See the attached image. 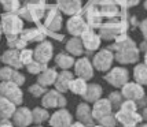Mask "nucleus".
<instances>
[{
    "label": "nucleus",
    "mask_w": 147,
    "mask_h": 127,
    "mask_svg": "<svg viewBox=\"0 0 147 127\" xmlns=\"http://www.w3.org/2000/svg\"><path fill=\"white\" fill-rule=\"evenodd\" d=\"M115 120L117 123H120L122 127H138V124H140L143 118L142 115L135 111V112H129V111H122L118 109L115 112Z\"/></svg>",
    "instance_id": "obj_9"
},
{
    "label": "nucleus",
    "mask_w": 147,
    "mask_h": 127,
    "mask_svg": "<svg viewBox=\"0 0 147 127\" xmlns=\"http://www.w3.org/2000/svg\"><path fill=\"white\" fill-rule=\"evenodd\" d=\"M19 59H21V63L24 66H28L33 60V51H30V49H22L19 52Z\"/></svg>",
    "instance_id": "obj_38"
},
{
    "label": "nucleus",
    "mask_w": 147,
    "mask_h": 127,
    "mask_svg": "<svg viewBox=\"0 0 147 127\" xmlns=\"http://www.w3.org/2000/svg\"><path fill=\"white\" fill-rule=\"evenodd\" d=\"M140 29H142V33H143V36H144V38L147 40V19H146V21H143V22H142Z\"/></svg>",
    "instance_id": "obj_43"
},
{
    "label": "nucleus",
    "mask_w": 147,
    "mask_h": 127,
    "mask_svg": "<svg viewBox=\"0 0 147 127\" xmlns=\"http://www.w3.org/2000/svg\"><path fill=\"white\" fill-rule=\"evenodd\" d=\"M102 93H103V89L100 85L91 83V85L87 86V90H85V93H84L83 98L87 102H95L102 97Z\"/></svg>",
    "instance_id": "obj_26"
},
{
    "label": "nucleus",
    "mask_w": 147,
    "mask_h": 127,
    "mask_svg": "<svg viewBox=\"0 0 147 127\" xmlns=\"http://www.w3.org/2000/svg\"><path fill=\"white\" fill-rule=\"evenodd\" d=\"M144 64L147 66V51H146V53H144Z\"/></svg>",
    "instance_id": "obj_47"
},
{
    "label": "nucleus",
    "mask_w": 147,
    "mask_h": 127,
    "mask_svg": "<svg viewBox=\"0 0 147 127\" xmlns=\"http://www.w3.org/2000/svg\"><path fill=\"white\" fill-rule=\"evenodd\" d=\"M1 30L6 33L7 40L18 37L22 32V19L15 13H6L1 15Z\"/></svg>",
    "instance_id": "obj_5"
},
{
    "label": "nucleus",
    "mask_w": 147,
    "mask_h": 127,
    "mask_svg": "<svg viewBox=\"0 0 147 127\" xmlns=\"http://www.w3.org/2000/svg\"><path fill=\"white\" fill-rule=\"evenodd\" d=\"M121 94L125 100H132L139 105H143L146 102V93H144V89L143 86L139 85L136 82H127L124 86L121 88Z\"/></svg>",
    "instance_id": "obj_6"
},
{
    "label": "nucleus",
    "mask_w": 147,
    "mask_h": 127,
    "mask_svg": "<svg viewBox=\"0 0 147 127\" xmlns=\"http://www.w3.org/2000/svg\"><path fill=\"white\" fill-rule=\"evenodd\" d=\"M19 36L24 38L26 43H29V41H40L41 43V41H44V37H45V34L43 33L40 26L37 29H26L24 32H21Z\"/></svg>",
    "instance_id": "obj_28"
},
{
    "label": "nucleus",
    "mask_w": 147,
    "mask_h": 127,
    "mask_svg": "<svg viewBox=\"0 0 147 127\" xmlns=\"http://www.w3.org/2000/svg\"><path fill=\"white\" fill-rule=\"evenodd\" d=\"M99 122V124L103 127H115V124H117V120H115V116L113 114L107 115V116H105V118H102Z\"/></svg>",
    "instance_id": "obj_40"
},
{
    "label": "nucleus",
    "mask_w": 147,
    "mask_h": 127,
    "mask_svg": "<svg viewBox=\"0 0 147 127\" xmlns=\"http://www.w3.org/2000/svg\"><path fill=\"white\" fill-rule=\"evenodd\" d=\"M83 47H85V49L87 51H95V49H98L99 48V45H100V37L96 34V33H94L92 30H87L85 33H83Z\"/></svg>",
    "instance_id": "obj_22"
},
{
    "label": "nucleus",
    "mask_w": 147,
    "mask_h": 127,
    "mask_svg": "<svg viewBox=\"0 0 147 127\" xmlns=\"http://www.w3.org/2000/svg\"><path fill=\"white\" fill-rule=\"evenodd\" d=\"M45 92H47V88L41 86L40 83H34V85H32L29 88V93L33 94L34 97H43V94H44Z\"/></svg>",
    "instance_id": "obj_39"
},
{
    "label": "nucleus",
    "mask_w": 147,
    "mask_h": 127,
    "mask_svg": "<svg viewBox=\"0 0 147 127\" xmlns=\"http://www.w3.org/2000/svg\"><path fill=\"white\" fill-rule=\"evenodd\" d=\"M92 127H103V126H100V124H98V126H95V124H94Z\"/></svg>",
    "instance_id": "obj_49"
},
{
    "label": "nucleus",
    "mask_w": 147,
    "mask_h": 127,
    "mask_svg": "<svg viewBox=\"0 0 147 127\" xmlns=\"http://www.w3.org/2000/svg\"><path fill=\"white\" fill-rule=\"evenodd\" d=\"M55 63L57 66H59L62 70H69L71 66H74V59L70 55H66V53H59L55 57Z\"/></svg>",
    "instance_id": "obj_33"
},
{
    "label": "nucleus",
    "mask_w": 147,
    "mask_h": 127,
    "mask_svg": "<svg viewBox=\"0 0 147 127\" xmlns=\"http://www.w3.org/2000/svg\"><path fill=\"white\" fill-rule=\"evenodd\" d=\"M32 111L26 107H19L13 115V124L17 127H28L32 123Z\"/></svg>",
    "instance_id": "obj_17"
},
{
    "label": "nucleus",
    "mask_w": 147,
    "mask_h": 127,
    "mask_svg": "<svg viewBox=\"0 0 147 127\" xmlns=\"http://www.w3.org/2000/svg\"><path fill=\"white\" fill-rule=\"evenodd\" d=\"M15 109H17V105L14 102H11L6 97L0 96V120L13 118Z\"/></svg>",
    "instance_id": "obj_25"
},
{
    "label": "nucleus",
    "mask_w": 147,
    "mask_h": 127,
    "mask_svg": "<svg viewBox=\"0 0 147 127\" xmlns=\"http://www.w3.org/2000/svg\"><path fill=\"white\" fill-rule=\"evenodd\" d=\"M36 127H41V126H40V124H38V126H36Z\"/></svg>",
    "instance_id": "obj_52"
},
{
    "label": "nucleus",
    "mask_w": 147,
    "mask_h": 127,
    "mask_svg": "<svg viewBox=\"0 0 147 127\" xmlns=\"http://www.w3.org/2000/svg\"><path fill=\"white\" fill-rule=\"evenodd\" d=\"M142 118H143V119L147 122V107H144V108H143V112H142Z\"/></svg>",
    "instance_id": "obj_45"
},
{
    "label": "nucleus",
    "mask_w": 147,
    "mask_h": 127,
    "mask_svg": "<svg viewBox=\"0 0 147 127\" xmlns=\"http://www.w3.org/2000/svg\"><path fill=\"white\" fill-rule=\"evenodd\" d=\"M87 81L83 79V78H73L71 79L70 85H69V90L73 92L74 94H78V96H84L85 90H87Z\"/></svg>",
    "instance_id": "obj_29"
},
{
    "label": "nucleus",
    "mask_w": 147,
    "mask_h": 127,
    "mask_svg": "<svg viewBox=\"0 0 147 127\" xmlns=\"http://www.w3.org/2000/svg\"><path fill=\"white\" fill-rule=\"evenodd\" d=\"M34 1H44V0H34Z\"/></svg>",
    "instance_id": "obj_51"
},
{
    "label": "nucleus",
    "mask_w": 147,
    "mask_h": 127,
    "mask_svg": "<svg viewBox=\"0 0 147 127\" xmlns=\"http://www.w3.org/2000/svg\"><path fill=\"white\" fill-rule=\"evenodd\" d=\"M71 79H73V74H71L70 71L67 70H63L61 74H58L57 79H55V90L58 92H61V93H63L66 90H69V85H70Z\"/></svg>",
    "instance_id": "obj_24"
},
{
    "label": "nucleus",
    "mask_w": 147,
    "mask_h": 127,
    "mask_svg": "<svg viewBox=\"0 0 147 127\" xmlns=\"http://www.w3.org/2000/svg\"><path fill=\"white\" fill-rule=\"evenodd\" d=\"M26 68H28V71L30 72V74H40V72H43V71L47 68V64L45 63H40V62H37V60H32L30 63L26 66Z\"/></svg>",
    "instance_id": "obj_35"
},
{
    "label": "nucleus",
    "mask_w": 147,
    "mask_h": 127,
    "mask_svg": "<svg viewBox=\"0 0 147 127\" xmlns=\"http://www.w3.org/2000/svg\"><path fill=\"white\" fill-rule=\"evenodd\" d=\"M127 29H128V23L124 19H110L100 25L99 33L100 37L105 40H115L120 36L125 34Z\"/></svg>",
    "instance_id": "obj_4"
},
{
    "label": "nucleus",
    "mask_w": 147,
    "mask_h": 127,
    "mask_svg": "<svg viewBox=\"0 0 147 127\" xmlns=\"http://www.w3.org/2000/svg\"><path fill=\"white\" fill-rule=\"evenodd\" d=\"M105 79L114 88H122L129 79V72L124 67H114L106 74Z\"/></svg>",
    "instance_id": "obj_10"
},
{
    "label": "nucleus",
    "mask_w": 147,
    "mask_h": 127,
    "mask_svg": "<svg viewBox=\"0 0 147 127\" xmlns=\"http://www.w3.org/2000/svg\"><path fill=\"white\" fill-rule=\"evenodd\" d=\"M57 7L67 15H74L81 11V0H58Z\"/></svg>",
    "instance_id": "obj_21"
},
{
    "label": "nucleus",
    "mask_w": 147,
    "mask_h": 127,
    "mask_svg": "<svg viewBox=\"0 0 147 127\" xmlns=\"http://www.w3.org/2000/svg\"><path fill=\"white\" fill-rule=\"evenodd\" d=\"M45 19H44V29L50 32H58L62 27V17L59 14L58 7L48 6L45 10Z\"/></svg>",
    "instance_id": "obj_8"
},
{
    "label": "nucleus",
    "mask_w": 147,
    "mask_h": 127,
    "mask_svg": "<svg viewBox=\"0 0 147 127\" xmlns=\"http://www.w3.org/2000/svg\"><path fill=\"white\" fill-rule=\"evenodd\" d=\"M26 41L24 40V38L21 37V36H18V37L15 38H11V40H8V47L11 48V49H24L26 47Z\"/></svg>",
    "instance_id": "obj_37"
},
{
    "label": "nucleus",
    "mask_w": 147,
    "mask_h": 127,
    "mask_svg": "<svg viewBox=\"0 0 147 127\" xmlns=\"http://www.w3.org/2000/svg\"><path fill=\"white\" fill-rule=\"evenodd\" d=\"M58 76V72L55 71V68H45L43 72H40L37 76V83H40L41 86H44V88H47V86H51V85H54V82H55V79H57Z\"/></svg>",
    "instance_id": "obj_27"
},
{
    "label": "nucleus",
    "mask_w": 147,
    "mask_h": 127,
    "mask_svg": "<svg viewBox=\"0 0 147 127\" xmlns=\"http://www.w3.org/2000/svg\"><path fill=\"white\" fill-rule=\"evenodd\" d=\"M4 10L8 13H18L21 8V1L19 0H0Z\"/></svg>",
    "instance_id": "obj_34"
},
{
    "label": "nucleus",
    "mask_w": 147,
    "mask_h": 127,
    "mask_svg": "<svg viewBox=\"0 0 147 127\" xmlns=\"http://www.w3.org/2000/svg\"><path fill=\"white\" fill-rule=\"evenodd\" d=\"M113 107L107 98H99L98 101L94 102V107H92V116L95 120H100L102 118L107 116V115L113 114Z\"/></svg>",
    "instance_id": "obj_18"
},
{
    "label": "nucleus",
    "mask_w": 147,
    "mask_h": 127,
    "mask_svg": "<svg viewBox=\"0 0 147 127\" xmlns=\"http://www.w3.org/2000/svg\"><path fill=\"white\" fill-rule=\"evenodd\" d=\"M139 127H147V123H144V124H140Z\"/></svg>",
    "instance_id": "obj_48"
},
{
    "label": "nucleus",
    "mask_w": 147,
    "mask_h": 127,
    "mask_svg": "<svg viewBox=\"0 0 147 127\" xmlns=\"http://www.w3.org/2000/svg\"><path fill=\"white\" fill-rule=\"evenodd\" d=\"M138 104L132 100H124L122 104L120 105V108L118 109H122V111H129V112H135V111H138Z\"/></svg>",
    "instance_id": "obj_41"
},
{
    "label": "nucleus",
    "mask_w": 147,
    "mask_h": 127,
    "mask_svg": "<svg viewBox=\"0 0 147 127\" xmlns=\"http://www.w3.org/2000/svg\"><path fill=\"white\" fill-rule=\"evenodd\" d=\"M67 30L70 34L73 36H83V33H85L88 30V23L84 21L81 17H73V18L69 19V22H67Z\"/></svg>",
    "instance_id": "obj_20"
},
{
    "label": "nucleus",
    "mask_w": 147,
    "mask_h": 127,
    "mask_svg": "<svg viewBox=\"0 0 147 127\" xmlns=\"http://www.w3.org/2000/svg\"><path fill=\"white\" fill-rule=\"evenodd\" d=\"M76 116H77V122L83 123L84 126H87V127L94 126L95 119L92 116V108H90V105L87 102H81V104L77 105Z\"/></svg>",
    "instance_id": "obj_14"
},
{
    "label": "nucleus",
    "mask_w": 147,
    "mask_h": 127,
    "mask_svg": "<svg viewBox=\"0 0 147 127\" xmlns=\"http://www.w3.org/2000/svg\"><path fill=\"white\" fill-rule=\"evenodd\" d=\"M118 15L117 3L113 0H92L85 8L87 23L91 27H100L105 18H115Z\"/></svg>",
    "instance_id": "obj_1"
},
{
    "label": "nucleus",
    "mask_w": 147,
    "mask_h": 127,
    "mask_svg": "<svg viewBox=\"0 0 147 127\" xmlns=\"http://www.w3.org/2000/svg\"><path fill=\"white\" fill-rule=\"evenodd\" d=\"M70 127H87V126H84L83 123H80V122H76V123H73Z\"/></svg>",
    "instance_id": "obj_46"
},
{
    "label": "nucleus",
    "mask_w": 147,
    "mask_h": 127,
    "mask_svg": "<svg viewBox=\"0 0 147 127\" xmlns=\"http://www.w3.org/2000/svg\"><path fill=\"white\" fill-rule=\"evenodd\" d=\"M0 127H14V124L8 119H4V120H0Z\"/></svg>",
    "instance_id": "obj_44"
},
{
    "label": "nucleus",
    "mask_w": 147,
    "mask_h": 127,
    "mask_svg": "<svg viewBox=\"0 0 147 127\" xmlns=\"http://www.w3.org/2000/svg\"><path fill=\"white\" fill-rule=\"evenodd\" d=\"M74 71L78 78H83L85 81H88L94 76V67L87 57H81L74 63Z\"/></svg>",
    "instance_id": "obj_16"
},
{
    "label": "nucleus",
    "mask_w": 147,
    "mask_h": 127,
    "mask_svg": "<svg viewBox=\"0 0 147 127\" xmlns=\"http://www.w3.org/2000/svg\"><path fill=\"white\" fill-rule=\"evenodd\" d=\"M66 49H67V52L70 55H77V56L83 55V43H81V40L78 37L69 40L67 44H66Z\"/></svg>",
    "instance_id": "obj_31"
},
{
    "label": "nucleus",
    "mask_w": 147,
    "mask_h": 127,
    "mask_svg": "<svg viewBox=\"0 0 147 127\" xmlns=\"http://www.w3.org/2000/svg\"><path fill=\"white\" fill-rule=\"evenodd\" d=\"M115 3H117L118 6H121V7H125V8H128V7L136 6V4L139 3V0H115Z\"/></svg>",
    "instance_id": "obj_42"
},
{
    "label": "nucleus",
    "mask_w": 147,
    "mask_h": 127,
    "mask_svg": "<svg viewBox=\"0 0 147 127\" xmlns=\"http://www.w3.org/2000/svg\"><path fill=\"white\" fill-rule=\"evenodd\" d=\"M1 60H3V63L7 64L8 67H13L15 70H18V68L22 67L18 49H8V51H6L3 53V56H1Z\"/></svg>",
    "instance_id": "obj_23"
},
{
    "label": "nucleus",
    "mask_w": 147,
    "mask_h": 127,
    "mask_svg": "<svg viewBox=\"0 0 147 127\" xmlns=\"http://www.w3.org/2000/svg\"><path fill=\"white\" fill-rule=\"evenodd\" d=\"M115 40V44L111 45V49L115 51V60L121 64L136 63L139 60V49L136 48L134 41L127 34H122Z\"/></svg>",
    "instance_id": "obj_2"
},
{
    "label": "nucleus",
    "mask_w": 147,
    "mask_h": 127,
    "mask_svg": "<svg viewBox=\"0 0 147 127\" xmlns=\"http://www.w3.org/2000/svg\"><path fill=\"white\" fill-rule=\"evenodd\" d=\"M33 57L40 63L47 64L52 59V45L48 41H41L33 52Z\"/></svg>",
    "instance_id": "obj_15"
},
{
    "label": "nucleus",
    "mask_w": 147,
    "mask_h": 127,
    "mask_svg": "<svg viewBox=\"0 0 147 127\" xmlns=\"http://www.w3.org/2000/svg\"><path fill=\"white\" fill-rule=\"evenodd\" d=\"M47 6L44 1H34V0H26L24 6L19 8V15L29 22L40 23V19L44 17Z\"/></svg>",
    "instance_id": "obj_3"
},
{
    "label": "nucleus",
    "mask_w": 147,
    "mask_h": 127,
    "mask_svg": "<svg viewBox=\"0 0 147 127\" xmlns=\"http://www.w3.org/2000/svg\"><path fill=\"white\" fill-rule=\"evenodd\" d=\"M134 78L135 82L139 85H147V66L146 64H138L134 68Z\"/></svg>",
    "instance_id": "obj_30"
},
{
    "label": "nucleus",
    "mask_w": 147,
    "mask_h": 127,
    "mask_svg": "<svg viewBox=\"0 0 147 127\" xmlns=\"http://www.w3.org/2000/svg\"><path fill=\"white\" fill-rule=\"evenodd\" d=\"M41 104L44 108H63L66 105V98L58 90H47L43 94Z\"/></svg>",
    "instance_id": "obj_11"
},
{
    "label": "nucleus",
    "mask_w": 147,
    "mask_h": 127,
    "mask_svg": "<svg viewBox=\"0 0 147 127\" xmlns=\"http://www.w3.org/2000/svg\"><path fill=\"white\" fill-rule=\"evenodd\" d=\"M113 59H114V55L111 49H102L94 57V67L98 71H107L111 67Z\"/></svg>",
    "instance_id": "obj_12"
},
{
    "label": "nucleus",
    "mask_w": 147,
    "mask_h": 127,
    "mask_svg": "<svg viewBox=\"0 0 147 127\" xmlns=\"http://www.w3.org/2000/svg\"><path fill=\"white\" fill-rule=\"evenodd\" d=\"M1 32H3V30H1V26H0V37H1Z\"/></svg>",
    "instance_id": "obj_50"
},
{
    "label": "nucleus",
    "mask_w": 147,
    "mask_h": 127,
    "mask_svg": "<svg viewBox=\"0 0 147 127\" xmlns=\"http://www.w3.org/2000/svg\"><path fill=\"white\" fill-rule=\"evenodd\" d=\"M110 101V104H111V107L113 108H120V105L122 104V101L125 100L124 97H122V94L120 93V92H113V93H110L109 94V98H107Z\"/></svg>",
    "instance_id": "obj_36"
},
{
    "label": "nucleus",
    "mask_w": 147,
    "mask_h": 127,
    "mask_svg": "<svg viewBox=\"0 0 147 127\" xmlns=\"http://www.w3.org/2000/svg\"><path fill=\"white\" fill-rule=\"evenodd\" d=\"M0 79L1 81H8V82H14L17 85H24L25 83V76L22 75L18 70H15L13 67H3L0 68Z\"/></svg>",
    "instance_id": "obj_19"
},
{
    "label": "nucleus",
    "mask_w": 147,
    "mask_h": 127,
    "mask_svg": "<svg viewBox=\"0 0 147 127\" xmlns=\"http://www.w3.org/2000/svg\"><path fill=\"white\" fill-rule=\"evenodd\" d=\"M50 119V115H48V111L47 108H41V107H36V108L32 111V120L33 123L36 124H41L43 122L48 120Z\"/></svg>",
    "instance_id": "obj_32"
},
{
    "label": "nucleus",
    "mask_w": 147,
    "mask_h": 127,
    "mask_svg": "<svg viewBox=\"0 0 147 127\" xmlns=\"http://www.w3.org/2000/svg\"><path fill=\"white\" fill-rule=\"evenodd\" d=\"M50 126L51 127H70L73 124V118L69 111L66 109H58L57 112L50 116Z\"/></svg>",
    "instance_id": "obj_13"
},
{
    "label": "nucleus",
    "mask_w": 147,
    "mask_h": 127,
    "mask_svg": "<svg viewBox=\"0 0 147 127\" xmlns=\"http://www.w3.org/2000/svg\"><path fill=\"white\" fill-rule=\"evenodd\" d=\"M0 96L8 98L15 105H19L24 100V93L19 88V85L8 81H1L0 82Z\"/></svg>",
    "instance_id": "obj_7"
}]
</instances>
